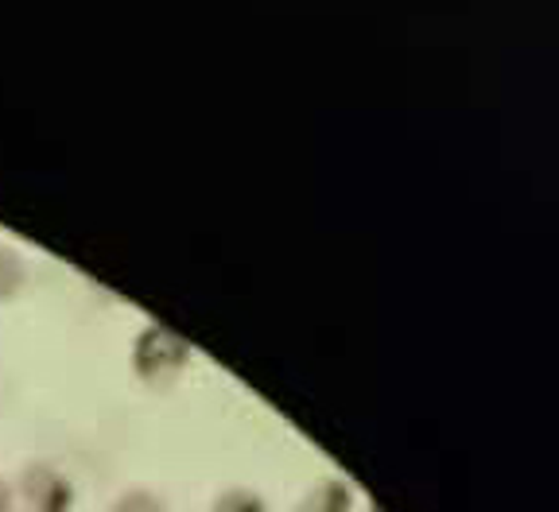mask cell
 Returning <instances> with one entry per match:
<instances>
[{
	"label": "cell",
	"mask_w": 559,
	"mask_h": 512,
	"mask_svg": "<svg viewBox=\"0 0 559 512\" xmlns=\"http://www.w3.org/2000/svg\"><path fill=\"white\" fill-rule=\"evenodd\" d=\"M187 357H191V349L183 338H175L167 326H148L136 342V373L144 381L167 384L171 377L183 373Z\"/></svg>",
	"instance_id": "6da1fadb"
},
{
	"label": "cell",
	"mask_w": 559,
	"mask_h": 512,
	"mask_svg": "<svg viewBox=\"0 0 559 512\" xmlns=\"http://www.w3.org/2000/svg\"><path fill=\"white\" fill-rule=\"evenodd\" d=\"M24 486H27V497H32L35 512H67L70 509L67 478H59V474H51V469H32Z\"/></svg>",
	"instance_id": "7a4b0ae2"
},
{
	"label": "cell",
	"mask_w": 559,
	"mask_h": 512,
	"mask_svg": "<svg viewBox=\"0 0 559 512\" xmlns=\"http://www.w3.org/2000/svg\"><path fill=\"white\" fill-rule=\"evenodd\" d=\"M299 512H349V489L342 481H323Z\"/></svg>",
	"instance_id": "3957f363"
},
{
	"label": "cell",
	"mask_w": 559,
	"mask_h": 512,
	"mask_svg": "<svg viewBox=\"0 0 559 512\" xmlns=\"http://www.w3.org/2000/svg\"><path fill=\"white\" fill-rule=\"evenodd\" d=\"M24 279V264L12 249H0V299H9Z\"/></svg>",
	"instance_id": "277c9868"
},
{
	"label": "cell",
	"mask_w": 559,
	"mask_h": 512,
	"mask_svg": "<svg viewBox=\"0 0 559 512\" xmlns=\"http://www.w3.org/2000/svg\"><path fill=\"white\" fill-rule=\"evenodd\" d=\"M214 512H264V501L257 493H249V489H234V493H226L214 504Z\"/></svg>",
	"instance_id": "5b68a950"
},
{
	"label": "cell",
	"mask_w": 559,
	"mask_h": 512,
	"mask_svg": "<svg viewBox=\"0 0 559 512\" xmlns=\"http://www.w3.org/2000/svg\"><path fill=\"white\" fill-rule=\"evenodd\" d=\"M117 512H159V509H156V501H152V497L136 493V497H124V501L117 504Z\"/></svg>",
	"instance_id": "8992f818"
},
{
	"label": "cell",
	"mask_w": 559,
	"mask_h": 512,
	"mask_svg": "<svg viewBox=\"0 0 559 512\" xmlns=\"http://www.w3.org/2000/svg\"><path fill=\"white\" fill-rule=\"evenodd\" d=\"M0 512H9V489L0 486Z\"/></svg>",
	"instance_id": "52a82bcc"
}]
</instances>
